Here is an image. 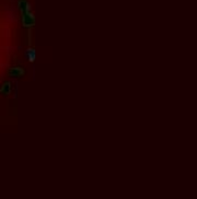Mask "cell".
I'll use <instances>...</instances> for the list:
<instances>
[{"mask_svg": "<svg viewBox=\"0 0 197 199\" xmlns=\"http://www.w3.org/2000/svg\"><path fill=\"white\" fill-rule=\"evenodd\" d=\"M18 6L21 11V19L23 27L27 29H32L35 25V15L31 10V5L27 0H19Z\"/></svg>", "mask_w": 197, "mask_h": 199, "instance_id": "obj_1", "label": "cell"}, {"mask_svg": "<svg viewBox=\"0 0 197 199\" xmlns=\"http://www.w3.org/2000/svg\"><path fill=\"white\" fill-rule=\"evenodd\" d=\"M24 73H25V71L21 67H15L11 69V74L12 76H15V77H21Z\"/></svg>", "mask_w": 197, "mask_h": 199, "instance_id": "obj_2", "label": "cell"}, {"mask_svg": "<svg viewBox=\"0 0 197 199\" xmlns=\"http://www.w3.org/2000/svg\"><path fill=\"white\" fill-rule=\"evenodd\" d=\"M27 55H29L30 61H34L35 60V51H34L33 48H30L29 52H27Z\"/></svg>", "mask_w": 197, "mask_h": 199, "instance_id": "obj_3", "label": "cell"}, {"mask_svg": "<svg viewBox=\"0 0 197 199\" xmlns=\"http://www.w3.org/2000/svg\"><path fill=\"white\" fill-rule=\"evenodd\" d=\"M10 91V83H5L2 85V88H1V92H3V93H9Z\"/></svg>", "mask_w": 197, "mask_h": 199, "instance_id": "obj_4", "label": "cell"}]
</instances>
